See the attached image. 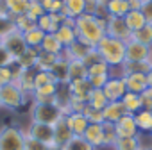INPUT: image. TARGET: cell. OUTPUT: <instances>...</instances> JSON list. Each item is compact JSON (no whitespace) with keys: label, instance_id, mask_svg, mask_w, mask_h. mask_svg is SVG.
Here are the masks:
<instances>
[{"label":"cell","instance_id":"51","mask_svg":"<svg viewBox=\"0 0 152 150\" xmlns=\"http://www.w3.org/2000/svg\"><path fill=\"white\" fill-rule=\"evenodd\" d=\"M15 64V57L4 48L0 47V68H6V66H13Z\"/></svg>","mask_w":152,"mask_h":150},{"label":"cell","instance_id":"28","mask_svg":"<svg viewBox=\"0 0 152 150\" xmlns=\"http://www.w3.org/2000/svg\"><path fill=\"white\" fill-rule=\"evenodd\" d=\"M124 22H125V25H127V29H129L131 32L140 31V29L147 23V20H145V16H143L141 11H129V13L124 16Z\"/></svg>","mask_w":152,"mask_h":150},{"label":"cell","instance_id":"39","mask_svg":"<svg viewBox=\"0 0 152 150\" xmlns=\"http://www.w3.org/2000/svg\"><path fill=\"white\" fill-rule=\"evenodd\" d=\"M36 27V22L34 20H31L27 15H18V16H15V29L16 31H20V32H29L31 29H34Z\"/></svg>","mask_w":152,"mask_h":150},{"label":"cell","instance_id":"34","mask_svg":"<svg viewBox=\"0 0 152 150\" xmlns=\"http://www.w3.org/2000/svg\"><path fill=\"white\" fill-rule=\"evenodd\" d=\"M131 39H134L138 43H143V45H147V47L152 48V23H145L140 31L132 32Z\"/></svg>","mask_w":152,"mask_h":150},{"label":"cell","instance_id":"35","mask_svg":"<svg viewBox=\"0 0 152 150\" xmlns=\"http://www.w3.org/2000/svg\"><path fill=\"white\" fill-rule=\"evenodd\" d=\"M23 38H25L27 47H31V48H39V47H41V43H43L45 32H43L41 29L34 27V29H31L29 32H25V34H23Z\"/></svg>","mask_w":152,"mask_h":150},{"label":"cell","instance_id":"23","mask_svg":"<svg viewBox=\"0 0 152 150\" xmlns=\"http://www.w3.org/2000/svg\"><path fill=\"white\" fill-rule=\"evenodd\" d=\"M106 16H116V18H124L131 7H129V0H111L106 6Z\"/></svg>","mask_w":152,"mask_h":150},{"label":"cell","instance_id":"57","mask_svg":"<svg viewBox=\"0 0 152 150\" xmlns=\"http://www.w3.org/2000/svg\"><path fill=\"white\" fill-rule=\"evenodd\" d=\"M147 81H148V86L152 88V68H150V71L147 73Z\"/></svg>","mask_w":152,"mask_h":150},{"label":"cell","instance_id":"5","mask_svg":"<svg viewBox=\"0 0 152 150\" xmlns=\"http://www.w3.org/2000/svg\"><path fill=\"white\" fill-rule=\"evenodd\" d=\"M25 129L9 125L0 127V150H23Z\"/></svg>","mask_w":152,"mask_h":150},{"label":"cell","instance_id":"63","mask_svg":"<svg viewBox=\"0 0 152 150\" xmlns=\"http://www.w3.org/2000/svg\"><path fill=\"white\" fill-rule=\"evenodd\" d=\"M150 134H152V132H150Z\"/></svg>","mask_w":152,"mask_h":150},{"label":"cell","instance_id":"1","mask_svg":"<svg viewBox=\"0 0 152 150\" xmlns=\"http://www.w3.org/2000/svg\"><path fill=\"white\" fill-rule=\"evenodd\" d=\"M75 32L79 41L93 48L106 36V18L84 13L79 18H75Z\"/></svg>","mask_w":152,"mask_h":150},{"label":"cell","instance_id":"20","mask_svg":"<svg viewBox=\"0 0 152 150\" xmlns=\"http://www.w3.org/2000/svg\"><path fill=\"white\" fill-rule=\"evenodd\" d=\"M102 114H104V120H106V122L116 123L122 116L127 114V111H125V107H124V104H122L120 100H115V102H109V104L102 109Z\"/></svg>","mask_w":152,"mask_h":150},{"label":"cell","instance_id":"12","mask_svg":"<svg viewBox=\"0 0 152 150\" xmlns=\"http://www.w3.org/2000/svg\"><path fill=\"white\" fill-rule=\"evenodd\" d=\"M115 130H116V136L118 138H138L140 136V130L136 127V122H134V116L132 114L122 116L115 123Z\"/></svg>","mask_w":152,"mask_h":150},{"label":"cell","instance_id":"52","mask_svg":"<svg viewBox=\"0 0 152 150\" xmlns=\"http://www.w3.org/2000/svg\"><path fill=\"white\" fill-rule=\"evenodd\" d=\"M141 13H143L145 20H147V23H152V0L141 6Z\"/></svg>","mask_w":152,"mask_h":150},{"label":"cell","instance_id":"53","mask_svg":"<svg viewBox=\"0 0 152 150\" xmlns=\"http://www.w3.org/2000/svg\"><path fill=\"white\" fill-rule=\"evenodd\" d=\"M48 15H50V18H52V22H56L57 25H63V23H64V20L68 18L64 11H61V13H48Z\"/></svg>","mask_w":152,"mask_h":150},{"label":"cell","instance_id":"2","mask_svg":"<svg viewBox=\"0 0 152 150\" xmlns=\"http://www.w3.org/2000/svg\"><path fill=\"white\" fill-rule=\"evenodd\" d=\"M95 48L99 50L102 61L109 68H120L125 63V41H122V39L104 36Z\"/></svg>","mask_w":152,"mask_h":150},{"label":"cell","instance_id":"15","mask_svg":"<svg viewBox=\"0 0 152 150\" xmlns=\"http://www.w3.org/2000/svg\"><path fill=\"white\" fill-rule=\"evenodd\" d=\"M68 86H70V91H72V98L88 104V97H90V93H91V90H93V88L90 86L88 79H83V81H70Z\"/></svg>","mask_w":152,"mask_h":150},{"label":"cell","instance_id":"44","mask_svg":"<svg viewBox=\"0 0 152 150\" xmlns=\"http://www.w3.org/2000/svg\"><path fill=\"white\" fill-rule=\"evenodd\" d=\"M23 150H48V146H47V145H43L41 141H38V139H34V138H31V136L27 134V130H25V143H23Z\"/></svg>","mask_w":152,"mask_h":150},{"label":"cell","instance_id":"13","mask_svg":"<svg viewBox=\"0 0 152 150\" xmlns=\"http://www.w3.org/2000/svg\"><path fill=\"white\" fill-rule=\"evenodd\" d=\"M122 79L125 82L127 91L140 95L141 91H145L148 88V81L145 73H129V75H122Z\"/></svg>","mask_w":152,"mask_h":150},{"label":"cell","instance_id":"6","mask_svg":"<svg viewBox=\"0 0 152 150\" xmlns=\"http://www.w3.org/2000/svg\"><path fill=\"white\" fill-rule=\"evenodd\" d=\"M36 73H38V70L36 68H31V70H23V68H20V66H16V64H13V77H15V84L29 97V95H32V91H34V81H36Z\"/></svg>","mask_w":152,"mask_h":150},{"label":"cell","instance_id":"3","mask_svg":"<svg viewBox=\"0 0 152 150\" xmlns=\"http://www.w3.org/2000/svg\"><path fill=\"white\" fill-rule=\"evenodd\" d=\"M29 114H31V122L47 123V125H56L57 120L64 116L59 111V107L56 104H50V102H32Z\"/></svg>","mask_w":152,"mask_h":150},{"label":"cell","instance_id":"49","mask_svg":"<svg viewBox=\"0 0 152 150\" xmlns=\"http://www.w3.org/2000/svg\"><path fill=\"white\" fill-rule=\"evenodd\" d=\"M84 61V64L90 68V66H93V64H97V63H100L102 61V57H100V54H99V50L93 47V48H90V52L86 54V57L83 59Z\"/></svg>","mask_w":152,"mask_h":150},{"label":"cell","instance_id":"46","mask_svg":"<svg viewBox=\"0 0 152 150\" xmlns=\"http://www.w3.org/2000/svg\"><path fill=\"white\" fill-rule=\"evenodd\" d=\"M31 20H34V22H38V18H41L43 15H45V9H43V6L41 4H36V2H31V6H29V9H27V13H25Z\"/></svg>","mask_w":152,"mask_h":150},{"label":"cell","instance_id":"27","mask_svg":"<svg viewBox=\"0 0 152 150\" xmlns=\"http://www.w3.org/2000/svg\"><path fill=\"white\" fill-rule=\"evenodd\" d=\"M70 63V81H83V79H88V66L84 64V61L81 59H73V61H68Z\"/></svg>","mask_w":152,"mask_h":150},{"label":"cell","instance_id":"37","mask_svg":"<svg viewBox=\"0 0 152 150\" xmlns=\"http://www.w3.org/2000/svg\"><path fill=\"white\" fill-rule=\"evenodd\" d=\"M36 27H38V29H41L45 34H56V32H57V29H59L61 25H57L56 22H52L50 15H48V13H45L41 18H38Z\"/></svg>","mask_w":152,"mask_h":150},{"label":"cell","instance_id":"17","mask_svg":"<svg viewBox=\"0 0 152 150\" xmlns=\"http://www.w3.org/2000/svg\"><path fill=\"white\" fill-rule=\"evenodd\" d=\"M64 118H66V123H68L70 130L73 132V136H83L86 127L90 125V122L86 120V116L83 113H70Z\"/></svg>","mask_w":152,"mask_h":150},{"label":"cell","instance_id":"36","mask_svg":"<svg viewBox=\"0 0 152 150\" xmlns=\"http://www.w3.org/2000/svg\"><path fill=\"white\" fill-rule=\"evenodd\" d=\"M107 104H109V100H107V97L104 95L102 90H91V93L88 97V106L90 107H95V109H100L102 111Z\"/></svg>","mask_w":152,"mask_h":150},{"label":"cell","instance_id":"21","mask_svg":"<svg viewBox=\"0 0 152 150\" xmlns=\"http://www.w3.org/2000/svg\"><path fill=\"white\" fill-rule=\"evenodd\" d=\"M68 68H70V63L61 55V59L54 64V68L50 70V75L54 77V81L57 82V84H68L70 82V71H68Z\"/></svg>","mask_w":152,"mask_h":150},{"label":"cell","instance_id":"56","mask_svg":"<svg viewBox=\"0 0 152 150\" xmlns=\"http://www.w3.org/2000/svg\"><path fill=\"white\" fill-rule=\"evenodd\" d=\"M111 2V0H99V6H100V9H106V6Z\"/></svg>","mask_w":152,"mask_h":150},{"label":"cell","instance_id":"33","mask_svg":"<svg viewBox=\"0 0 152 150\" xmlns=\"http://www.w3.org/2000/svg\"><path fill=\"white\" fill-rule=\"evenodd\" d=\"M63 2L68 18H79L81 15H84V0H63Z\"/></svg>","mask_w":152,"mask_h":150},{"label":"cell","instance_id":"59","mask_svg":"<svg viewBox=\"0 0 152 150\" xmlns=\"http://www.w3.org/2000/svg\"><path fill=\"white\" fill-rule=\"evenodd\" d=\"M31 2H36V4H41V2H43V0H31Z\"/></svg>","mask_w":152,"mask_h":150},{"label":"cell","instance_id":"26","mask_svg":"<svg viewBox=\"0 0 152 150\" xmlns=\"http://www.w3.org/2000/svg\"><path fill=\"white\" fill-rule=\"evenodd\" d=\"M39 50H45V52H50V54H56V55H63L64 47H63V43L57 39L56 34H45Z\"/></svg>","mask_w":152,"mask_h":150},{"label":"cell","instance_id":"41","mask_svg":"<svg viewBox=\"0 0 152 150\" xmlns=\"http://www.w3.org/2000/svg\"><path fill=\"white\" fill-rule=\"evenodd\" d=\"M102 127H104V146H109V148H113L115 141L118 139V136H116V130H115V123L104 122V123H102Z\"/></svg>","mask_w":152,"mask_h":150},{"label":"cell","instance_id":"61","mask_svg":"<svg viewBox=\"0 0 152 150\" xmlns=\"http://www.w3.org/2000/svg\"><path fill=\"white\" fill-rule=\"evenodd\" d=\"M0 11H4V7H2V0H0Z\"/></svg>","mask_w":152,"mask_h":150},{"label":"cell","instance_id":"47","mask_svg":"<svg viewBox=\"0 0 152 150\" xmlns=\"http://www.w3.org/2000/svg\"><path fill=\"white\" fill-rule=\"evenodd\" d=\"M13 81H15V77H13V66L0 68V88L6 86V84H11Z\"/></svg>","mask_w":152,"mask_h":150},{"label":"cell","instance_id":"55","mask_svg":"<svg viewBox=\"0 0 152 150\" xmlns=\"http://www.w3.org/2000/svg\"><path fill=\"white\" fill-rule=\"evenodd\" d=\"M41 6H43L45 13H48V11H50V6H52V0H43V2H41Z\"/></svg>","mask_w":152,"mask_h":150},{"label":"cell","instance_id":"10","mask_svg":"<svg viewBox=\"0 0 152 150\" xmlns=\"http://www.w3.org/2000/svg\"><path fill=\"white\" fill-rule=\"evenodd\" d=\"M152 57V48L143 45V43H138L134 39H129L125 43V61H147Z\"/></svg>","mask_w":152,"mask_h":150},{"label":"cell","instance_id":"43","mask_svg":"<svg viewBox=\"0 0 152 150\" xmlns=\"http://www.w3.org/2000/svg\"><path fill=\"white\" fill-rule=\"evenodd\" d=\"M111 73H99V75H88V82L93 90H102L106 86V82L109 81Z\"/></svg>","mask_w":152,"mask_h":150},{"label":"cell","instance_id":"24","mask_svg":"<svg viewBox=\"0 0 152 150\" xmlns=\"http://www.w3.org/2000/svg\"><path fill=\"white\" fill-rule=\"evenodd\" d=\"M38 55H39V48H27L18 59H16V66L23 68V70H31V68H36V63H38Z\"/></svg>","mask_w":152,"mask_h":150},{"label":"cell","instance_id":"45","mask_svg":"<svg viewBox=\"0 0 152 150\" xmlns=\"http://www.w3.org/2000/svg\"><path fill=\"white\" fill-rule=\"evenodd\" d=\"M50 82H56L54 77L50 75V71H38L36 73V81H34V90L36 88H41L45 84H50ZM34 93V91H32Z\"/></svg>","mask_w":152,"mask_h":150},{"label":"cell","instance_id":"50","mask_svg":"<svg viewBox=\"0 0 152 150\" xmlns=\"http://www.w3.org/2000/svg\"><path fill=\"white\" fill-rule=\"evenodd\" d=\"M99 73H111V68L104 61H100V63H97V64L88 68V75H99Z\"/></svg>","mask_w":152,"mask_h":150},{"label":"cell","instance_id":"40","mask_svg":"<svg viewBox=\"0 0 152 150\" xmlns=\"http://www.w3.org/2000/svg\"><path fill=\"white\" fill-rule=\"evenodd\" d=\"M11 31H15V18L9 16L6 11H0V38H4Z\"/></svg>","mask_w":152,"mask_h":150},{"label":"cell","instance_id":"30","mask_svg":"<svg viewBox=\"0 0 152 150\" xmlns=\"http://www.w3.org/2000/svg\"><path fill=\"white\" fill-rule=\"evenodd\" d=\"M120 102L124 104L127 114H136L138 111H141V100H140V95H136V93L127 91V93L122 97Z\"/></svg>","mask_w":152,"mask_h":150},{"label":"cell","instance_id":"4","mask_svg":"<svg viewBox=\"0 0 152 150\" xmlns=\"http://www.w3.org/2000/svg\"><path fill=\"white\" fill-rule=\"evenodd\" d=\"M25 104H27V95L15 82L0 88V107L9 109V111H16L20 107H23Z\"/></svg>","mask_w":152,"mask_h":150},{"label":"cell","instance_id":"32","mask_svg":"<svg viewBox=\"0 0 152 150\" xmlns=\"http://www.w3.org/2000/svg\"><path fill=\"white\" fill-rule=\"evenodd\" d=\"M56 36H57V39L63 43V47H68V45H72L73 41H77V32H75V27H70V25H64V23L57 29Z\"/></svg>","mask_w":152,"mask_h":150},{"label":"cell","instance_id":"8","mask_svg":"<svg viewBox=\"0 0 152 150\" xmlns=\"http://www.w3.org/2000/svg\"><path fill=\"white\" fill-rule=\"evenodd\" d=\"M106 36L115 38V39H122V41H129L132 32L127 29L124 18H116V16H106Z\"/></svg>","mask_w":152,"mask_h":150},{"label":"cell","instance_id":"18","mask_svg":"<svg viewBox=\"0 0 152 150\" xmlns=\"http://www.w3.org/2000/svg\"><path fill=\"white\" fill-rule=\"evenodd\" d=\"M152 68V57L147 59V61H125L122 66H120V77L122 75H129V73H148Z\"/></svg>","mask_w":152,"mask_h":150},{"label":"cell","instance_id":"62","mask_svg":"<svg viewBox=\"0 0 152 150\" xmlns=\"http://www.w3.org/2000/svg\"><path fill=\"white\" fill-rule=\"evenodd\" d=\"M0 47H2V38H0Z\"/></svg>","mask_w":152,"mask_h":150},{"label":"cell","instance_id":"22","mask_svg":"<svg viewBox=\"0 0 152 150\" xmlns=\"http://www.w3.org/2000/svg\"><path fill=\"white\" fill-rule=\"evenodd\" d=\"M29 6H31V0H2L4 11L13 18L18 15H25Z\"/></svg>","mask_w":152,"mask_h":150},{"label":"cell","instance_id":"16","mask_svg":"<svg viewBox=\"0 0 152 150\" xmlns=\"http://www.w3.org/2000/svg\"><path fill=\"white\" fill-rule=\"evenodd\" d=\"M72 138H73V132L70 130V127H68V123H66V118H64V116L59 118L57 123L54 125V143H56L57 146H64Z\"/></svg>","mask_w":152,"mask_h":150},{"label":"cell","instance_id":"9","mask_svg":"<svg viewBox=\"0 0 152 150\" xmlns=\"http://www.w3.org/2000/svg\"><path fill=\"white\" fill-rule=\"evenodd\" d=\"M27 134L38 141H41L47 146H54V125H47V123H34L31 122Z\"/></svg>","mask_w":152,"mask_h":150},{"label":"cell","instance_id":"58","mask_svg":"<svg viewBox=\"0 0 152 150\" xmlns=\"http://www.w3.org/2000/svg\"><path fill=\"white\" fill-rule=\"evenodd\" d=\"M48 150H63V146H57V145H54V146H48Z\"/></svg>","mask_w":152,"mask_h":150},{"label":"cell","instance_id":"42","mask_svg":"<svg viewBox=\"0 0 152 150\" xmlns=\"http://www.w3.org/2000/svg\"><path fill=\"white\" fill-rule=\"evenodd\" d=\"M83 114L86 116V120H88L90 123H104V122H106L102 111H100V109H95V107H90L88 104H86V107L83 109Z\"/></svg>","mask_w":152,"mask_h":150},{"label":"cell","instance_id":"48","mask_svg":"<svg viewBox=\"0 0 152 150\" xmlns=\"http://www.w3.org/2000/svg\"><path fill=\"white\" fill-rule=\"evenodd\" d=\"M140 100H141V109L152 111V88L148 86L145 91L140 93Z\"/></svg>","mask_w":152,"mask_h":150},{"label":"cell","instance_id":"29","mask_svg":"<svg viewBox=\"0 0 152 150\" xmlns=\"http://www.w3.org/2000/svg\"><path fill=\"white\" fill-rule=\"evenodd\" d=\"M134 116V122H136V127L140 132H152V111H147V109H141L138 111Z\"/></svg>","mask_w":152,"mask_h":150},{"label":"cell","instance_id":"11","mask_svg":"<svg viewBox=\"0 0 152 150\" xmlns=\"http://www.w3.org/2000/svg\"><path fill=\"white\" fill-rule=\"evenodd\" d=\"M104 95L107 97L109 102H115V100H122V97L127 93V88H125V82L122 77H109V81L106 82V86L102 88Z\"/></svg>","mask_w":152,"mask_h":150},{"label":"cell","instance_id":"31","mask_svg":"<svg viewBox=\"0 0 152 150\" xmlns=\"http://www.w3.org/2000/svg\"><path fill=\"white\" fill-rule=\"evenodd\" d=\"M141 138H118L113 145V150H141Z\"/></svg>","mask_w":152,"mask_h":150},{"label":"cell","instance_id":"19","mask_svg":"<svg viewBox=\"0 0 152 150\" xmlns=\"http://www.w3.org/2000/svg\"><path fill=\"white\" fill-rule=\"evenodd\" d=\"M90 48L91 47H88V45H84L83 41H73L72 45H68V47H64V50H63V57L66 59V61H73V59H84L86 57V54L90 52Z\"/></svg>","mask_w":152,"mask_h":150},{"label":"cell","instance_id":"25","mask_svg":"<svg viewBox=\"0 0 152 150\" xmlns=\"http://www.w3.org/2000/svg\"><path fill=\"white\" fill-rule=\"evenodd\" d=\"M59 59H61V55H56V54L39 50L38 63H36V70H38V71H50V70L54 68V64H56Z\"/></svg>","mask_w":152,"mask_h":150},{"label":"cell","instance_id":"7","mask_svg":"<svg viewBox=\"0 0 152 150\" xmlns=\"http://www.w3.org/2000/svg\"><path fill=\"white\" fill-rule=\"evenodd\" d=\"M2 47L15 57V63H16V59L29 48L27 47V43H25V38H23V32H20V31H11L9 34H6L4 38H2Z\"/></svg>","mask_w":152,"mask_h":150},{"label":"cell","instance_id":"54","mask_svg":"<svg viewBox=\"0 0 152 150\" xmlns=\"http://www.w3.org/2000/svg\"><path fill=\"white\" fill-rule=\"evenodd\" d=\"M61 11H64V2L63 0H52V6H50L48 13H61Z\"/></svg>","mask_w":152,"mask_h":150},{"label":"cell","instance_id":"60","mask_svg":"<svg viewBox=\"0 0 152 150\" xmlns=\"http://www.w3.org/2000/svg\"><path fill=\"white\" fill-rule=\"evenodd\" d=\"M141 150H152V146H143Z\"/></svg>","mask_w":152,"mask_h":150},{"label":"cell","instance_id":"14","mask_svg":"<svg viewBox=\"0 0 152 150\" xmlns=\"http://www.w3.org/2000/svg\"><path fill=\"white\" fill-rule=\"evenodd\" d=\"M83 138L95 148L104 146V127H102V123H90L86 127Z\"/></svg>","mask_w":152,"mask_h":150},{"label":"cell","instance_id":"38","mask_svg":"<svg viewBox=\"0 0 152 150\" xmlns=\"http://www.w3.org/2000/svg\"><path fill=\"white\" fill-rule=\"evenodd\" d=\"M63 150H97V148L91 146L83 136H73V138L63 146Z\"/></svg>","mask_w":152,"mask_h":150}]
</instances>
